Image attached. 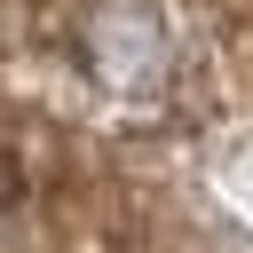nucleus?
Segmentation results:
<instances>
[{
	"instance_id": "obj_1",
	"label": "nucleus",
	"mask_w": 253,
	"mask_h": 253,
	"mask_svg": "<svg viewBox=\"0 0 253 253\" xmlns=\"http://www.w3.org/2000/svg\"><path fill=\"white\" fill-rule=\"evenodd\" d=\"M79 63L126 111H158L174 95V71H182L174 63V32H166V16L150 0H95L87 24H79Z\"/></svg>"
}]
</instances>
